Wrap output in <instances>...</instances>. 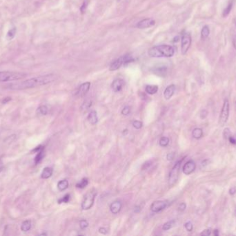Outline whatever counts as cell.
Instances as JSON below:
<instances>
[{
  "label": "cell",
  "instance_id": "277c9868",
  "mask_svg": "<svg viewBox=\"0 0 236 236\" xmlns=\"http://www.w3.org/2000/svg\"><path fill=\"white\" fill-rule=\"evenodd\" d=\"M182 161V160L178 161L177 162H176V164L174 165V166L170 172L169 177H168V184H169L171 186H173V185L177 182L178 179Z\"/></svg>",
  "mask_w": 236,
  "mask_h": 236
},
{
  "label": "cell",
  "instance_id": "4316f807",
  "mask_svg": "<svg viewBox=\"0 0 236 236\" xmlns=\"http://www.w3.org/2000/svg\"><path fill=\"white\" fill-rule=\"evenodd\" d=\"M159 145L162 146V147H167V146L168 145V143H169V139L166 136L162 137V138L159 139Z\"/></svg>",
  "mask_w": 236,
  "mask_h": 236
},
{
  "label": "cell",
  "instance_id": "60d3db41",
  "mask_svg": "<svg viewBox=\"0 0 236 236\" xmlns=\"http://www.w3.org/2000/svg\"><path fill=\"white\" fill-rule=\"evenodd\" d=\"M210 234H211V231H210V229H206V230L203 231L202 233H201L200 235H205V236H208V235H210Z\"/></svg>",
  "mask_w": 236,
  "mask_h": 236
},
{
  "label": "cell",
  "instance_id": "603a6c76",
  "mask_svg": "<svg viewBox=\"0 0 236 236\" xmlns=\"http://www.w3.org/2000/svg\"><path fill=\"white\" fill-rule=\"evenodd\" d=\"M31 220H25L23 222L21 226V230L24 232H27L31 229Z\"/></svg>",
  "mask_w": 236,
  "mask_h": 236
},
{
  "label": "cell",
  "instance_id": "ee69618b",
  "mask_svg": "<svg viewBox=\"0 0 236 236\" xmlns=\"http://www.w3.org/2000/svg\"><path fill=\"white\" fill-rule=\"evenodd\" d=\"M44 147H43V146L42 145H39V146H37V147H36L35 148L34 150H33V152H39L40 150H41V149H42V148H44Z\"/></svg>",
  "mask_w": 236,
  "mask_h": 236
},
{
  "label": "cell",
  "instance_id": "816d5d0a",
  "mask_svg": "<svg viewBox=\"0 0 236 236\" xmlns=\"http://www.w3.org/2000/svg\"><path fill=\"white\" fill-rule=\"evenodd\" d=\"M2 169H3V166H2V165L1 164H0V172H1L2 170Z\"/></svg>",
  "mask_w": 236,
  "mask_h": 236
},
{
  "label": "cell",
  "instance_id": "5bb4252c",
  "mask_svg": "<svg viewBox=\"0 0 236 236\" xmlns=\"http://www.w3.org/2000/svg\"><path fill=\"white\" fill-rule=\"evenodd\" d=\"M122 65H124V60L123 57L121 56L120 58L114 60V61L111 64L109 70L111 71H116V70L119 69Z\"/></svg>",
  "mask_w": 236,
  "mask_h": 236
},
{
  "label": "cell",
  "instance_id": "e0dca14e",
  "mask_svg": "<svg viewBox=\"0 0 236 236\" xmlns=\"http://www.w3.org/2000/svg\"><path fill=\"white\" fill-rule=\"evenodd\" d=\"M88 120L91 125H95L98 121V117L97 115L96 111L92 110L89 113L88 116Z\"/></svg>",
  "mask_w": 236,
  "mask_h": 236
},
{
  "label": "cell",
  "instance_id": "4dcf8cb0",
  "mask_svg": "<svg viewBox=\"0 0 236 236\" xmlns=\"http://www.w3.org/2000/svg\"><path fill=\"white\" fill-rule=\"evenodd\" d=\"M37 113L41 115H46L48 113V107L46 105H41L37 109Z\"/></svg>",
  "mask_w": 236,
  "mask_h": 236
},
{
  "label": "cell",
  "instance_id": "8d00e7d4",
  "mask_svg": "<svg viewBox=\"0 0 236 236\" xmlns=\"http://www.w3.org/2000/svg\"><path fill=\"white\" fill-rule=\"evenodd\" d=\"M130 112V108L129 106L124 107L122 110V114L124 116H128Z\"/></svg>",
  "mask_w": 236,
  "mask_h": 236
},
{
  "label": "cell",
  "instance_id": "30bf717a",
  "mask_svg": "<svg viewBox=\"0 0 236 236\" xmlns=\"http://www.w3.org/2000/svg\"><path fill=\"white\" fill-rule=\"evenodd\" d=\"M196 163L192 160H190L189 161H187L186 164L184 165L183 168H182L183 173L185 175H189L192 173H193L194 170H196Z\"/></svg>",
  "mask_w": 236,
  "mask_h": 236
},
{
  "label": "cell",
  "instance_id": "836d02e7",
  "mask_svg": "<svg viewBox=\"0 0 236 236\" xmlns=\"http://www.w3.org/2000/svg\"><path fill=\"white\" fill-rule=\"evenodd\" d=\"M133 125L134 127H135V129L139 130V129H140L142 127L143 124H142V122H141V121H139V120H135L133 123Z\"/></svg>",
  "mask_w": 236,
  "mask_h": 236
},
{
  "label": "cell",
  "instance_id": "f35d334b",
  "mask_svg": "<svg viewBox=\"0 0 236 236\" xmlns=\"http://www.w3.org/2000/svg\"><path fill=\"white\" fill-rule=\"evenodd\" d=\"M231 136V132H230V130H229V128H226L224 130V138L228 139Z\"/></svg>",
  "mask_w": 236,
  "mask_h": 236
},
{
  "label": "cell",
  "instance_id": "9c48e42d",
  "mask_svg": "<svg viewBox=\"0 0 236 236\" xmlns=\"http://www.w3.org/2000/svg\"><path fill=\"white\" fill-rule=\"evenodd\" d=\"M167 206V202L164 201H155L151 204V209L153 212L154 213H159L162 211V210H164Z\"/></svg>",
  "mask_w": 236,
  "mask_h": 236
},
{
  "label": "cell",
  "instance_id": "52a82bcc",
  "mask_svg": "<svg viewBox=\"0 0 236 236\" xmlns=\"http://www.w3.org/2000/svg\"><path fill=\"white\" fill-rule=\"evenodd\" d=\"M191 36L189 33H184L181 37V53L182 55H185L189 51L191 45Z\"/></svg>",
  "mask_w": 236,
  "mask_h": 236
},
{
  "label": "cell",
  "instance_id": "ba28073f",
  "mask_svg": "<svg viewBox=\"0 0 236 236\" xmlns=\"http://www.w3.org/2000/svg\"><path fill=\"white\" fill-rule=\"evenodd\" d=\"M155 24V21L152 18H146L139 22L137 24V27L140 29H145L153 27Z\"/></svg>",
  "mask_w": 236,
  "mask_h": 236
},
{
  "label": "cell",
  "instance_id": "f6af8a7d",
  "mask_svg": "<svg viewBox=\"0 0 236 236\" xmlns=\"http://www.w3.org/2000/svg\"><path fill=\"white\" fill-rule=\"evenodd\" d=\"M167 159L168 160H172V159H173L174 158V153H169V154L167 155Z\"/></svg>",
  "mask_w": 236,
  "mask_h": 236
},
{
  "label": "cell",
  "instance_id": "83f0119b",
  "mask_svg": "<svg viewBox=\"0 0 236 236\" xmlns=\"http://www.w3.org/2000/svg\"><path fill=\"white\" fill-rule=\"evenodd\" d=\"M90 3V0H84L82 6H80V12L82 14H84L86 11H87L88 6Z\"/></svg>",
  "mask_w": 236,
  "mask_h": 236
},
{
  "label": "cell",
  "instance_id": "2e32d148",
  "mask_svg": "<svg viewBox=\"0 0 236 236\" xmlns=\"http://www.w3.org/2000/svg\"><path fill=\"white\" fill-rule=\"evenodd\" d=\"M121 209H122V203L119 201H116V202L111 204L110 206L111 212L113 214H117L118 213H120Z\"/></svg>",
  "mask_w": 236,
  "mask_h": 236
},
{
  "label": "cell",
  "instance_id": "5b68a950",
  "mask_svg": "<svg viewBox=\"0 0 236 236\" xmlns=\"http://www.w3.org/2000/svg\"><path fill=\"white\" fill-rule=\"evenodd\" d=\"M96 194V192H92V191H89L88 193L85 194L82 202V209L83 210H86L91 208L94 204L95 197Z\"/></svg>",
  "mask_w": 236,
  "mask_h": 236
},
{
  "label": "cell",
  "instance_id": "bcb514c9",
  "mask_svg": "<svg viewBox=\"0 0 236 236\" xmlns=\"http://www.w3.org/2000/svg\"><path fill=\"white\" fill-rule=\"evenodd\" d=\"M141 211V207L139 206H136L135 208H134V212L135 213H138Z\"/></svg>",
  "mask_w": 236,
  "mask_h": 236
},
{
  "label": "cell",
  "instance_id": "681fc988",
  "mask_svg": "<svg viewBox=\"0 0 236 236\" xmlns=\"http://www.w3.org/2000/svg\"><path fill=\"white\" fill-rule=\"evenodd\" d=\"M179 40H180V37H178V36L175 37L174 38V39H173V42H178V41H179Z\"/></svg>",
  "mask_w": 236,
  "mask_h": 236
},
{
  "label": "cell",
  "instance_id": "cb8c5ba5",
  "mask_svg": "<svg viewBox=\"0 0 236 236\" xmlns=\"http://www.w3.org/2000/svg\"><path fill=\"white\" fill-rule=\"evenodd\" d=\"M192 136L193 138L199 139L203 136V131L201 128H195L193 130Z\"/></svg>",
  "mask_w": 236,
  "mask_h": 236
},
{
  "label": "cell",
  "instance_id": "7bdbcfd3",
  "mask_svg": "<svg viewBox=\"0 0 236 236\" xmlns=\"http://www.w3.org/2000/svg\"><path fill=\"white\" fill-rule=\"evenodd\" d=\"M11 101V97H6V98H4V99L2 100V103L3 104H6V103H8V102Z\"/></svg>",
  "mask_w": 236,
  "mask_h": 236
},
{
  "label": "cell",
  "instance_id": "7c38bea8",
  "mask_svg": "<svg viewBox=\"0 0 236 236\" xmlns=\"http://www.w3.org/2000/svg\"><path fill=\"white\" fill-rule=\"evenodd\" d=\"M124 85V82L122 79H116L111 84V88L115 92H120L122 90Z\"/></svg>",
  "mask_w": 236,
  "mask_h": 236
},
{
  "label": "cell",
  "instance_id": "3957f363",
  "mask_svg": "<svg viewBox=\"0 0 236 236\" xmlns=\"http://www.w3.org/2000/svg\"><path fill=\"white\" fill-rule=\"evenodd\" d=\"M27 74L25 73L15 71H0V82H9L20 81L26 78Z\"/></svg>",
  "mask_w": 236,
  "mask_h": 236
},
{
  "label": "cell",
  "instance_id": "8fae6325",
  "mask_svg": "<svg viewBox=\"0 0 236 236\" xmlns=\"http://www.w3.org/2000/svg\"><path fill=\"white\" fill-rule=\"evenodd\" d=\"M90 87H91L90 82H84V83H82L78 88V90L77 91V93H76V95H77L78 97L84 96V95H86L88 93L89 89H90Z\"/></svg>",
  "mask_w": 236,
  "mask_h": 236
},
{
  "label": "cell",
  "instance_id": "7dc6e473",
  "mask_svg": "<svg viewBox=\"0 0 236 236\" xmlns=\"http://www.w3.org/2000/svg\"><path fill=\"white\" fill-rule=\"evenodd\" d=\"M229 193H230V194H231V195L235 194L236 193V189H235V188H231V189L230 190H229Z\"/></svg>",
  "mask_w": 236,
  "mask_h": 236
},
{
  "label": "cell",
  "instance_id": "ffe728a7",
  "mask_svg": "<svg viewBox=\"0 0 236 236\" xmlns=\"http://www.w3.org/2000/svg\"><path fill=\"white\" fill-rule=\"evenodd\" d=\"M158 91V85H146V92L149 94H155Z\"/></svg>",
  "mask_w": 236,
  "mask_h": 236
},
{
  "label": "cell",
  "instance_id": "f1b7e54d",
  "mask_svg": "<svg viewBox=\"0 0 236 236\" xmlns=\"http://www.w3.org/2000/svg\"><path fill=\"white\" fill-rule=\"evenodd\" d=\"M16 31H17L16 28H11V30H9L8 32V33H7V36H6V38H7V40H11L12 39H13V37L15 36Z\"/></svg>",
  "mask_w": 236,
  "mask_h": 236
},
{
  "label": "cell",
  "instance_id": "e575fe53",
  "mask_svg": "<svg viewBox=\"0 0 236 236\" xmlns=\"http://www.w3.org/2000/svg\"><path fill=\"white\" fill-rule=\"evenodd\" d=\"M184 227H185V229H186L187 231L191 232V231H192V230H193V226L192 224V223H191V222H188L184 224Z\"/></svg>",
  "mask_w": 236,
  "mask_h": 236
},
{
  "label": "cell",
  "instance_id": "d4e9b609",
  "mask_svg": "<svg viewBox=\"0 0 236 236\" xmlns=\"http://www.w3.org/2000/svg\"><path fill=\"white\" fill-rule=\"evenodd\" d=\"M88 184V180L87 178H83L82 179L78 182L77 184H76V187L78 188V189H84L85 187L87 186V185Z\"/></svg>",
  "mask_w": 236,
  "mask_h": 236
},
{
  "label": "cell",
  "instance_id": "4fadbf2b",
  "mask_svg": "<svg viewBox=\"0 0 236 236\" xmlns=\"http://www.w3.org/2000/svg\"><path fill=\"white\" fill-rule=\"evenodd\" d=\"M152 71L155 75L161 76V77H165L167 74V67L166 66H155L152 69Z\"/></svg>",
  "mask_w": 236,
  "mask_h": 236
},
{
  "label": "cell",
  "instance_id": "484cf974",
  "mask_svg": "<svg viewBox=\"0 0 236 236\" xmlns=\"http://www.w3.org/2000/svg\"><path fill=\"white\" fill-rule=\"evenodd\" d=\"M233 8V1H231L229 3V4L227 5V6L224 8V10L223 11V13H222V15L224 17H226V16H228L229 15V13H230V12L231 11V9Z\"/></svg>",
  "mask_w": 236,
  "mask_h": 236
},
{
  "label": "cell",
  "instance_id": "f546056e",
  "mask_svg": "<svg viewBox=\"0 0 236 236\" xmlns=\"http://www.w3.org/2000/svg\"><path fill=\"white\" fill-rule=\"evenodd\" d=\"M174 224H175V221L174 220L166 222L165 224L163 225V226H162V229H163V230H164V231L169 230V229H171L172 227H173Z\"/></svg>",
  "mask_w": 236,
  "mask_h": 236
},
{
  "label": "cell",
  "instance_id": "d590c367",
  "mask_svg": "<svg viewBox=\"0 0 236 236\" xmlns=\"http://www.w3.org/2000/svg\"><path fill=\"white\" fill-rule=\"evenodd\" d=\"M88 226V223L87 220L85 219H82V220L80 221L79 222V226H80L81 229H85L86 228H87Z\"/></svg>",
  "mask_w": 236,
  "mask_h": 236
},
{
  "label": "cell",
  "instance_id": "9a60e30c",
  "mask_svg": "<svg viewBox=\"0 0 236 236\" xmlns=\"http://www.w3.org/2000/svg\"><path fill=\"white\" fill-rule=\"evenodd\" d=\"M175 91V85H170L165 89L164 91V96L166 100H169L170 98L173 96Z\"/></svg>",
  "mask_w": 236,
  "mask_h": 236
},
{
  "label": "cell",
  "instance_id": "ac0fdd59",
  "mask_svg": "<svg viewBox=\"0 0 236 236\" xmlns=\"http://www.w3.org/2000/svg\"><path fill=\"white\" fill-rule=\"evenodd\" d=\"M53 173V168L50 167H46L43 169L42 173L41 174V177L42 179H49L52 176Z\"/></svg>",
  "mask_w": 236,
  "mask_h": 236
},
{
  "label": "cell",
  "instance_id": "7a4b0ae2",
  "mask_svg": "<svg viewBox=\"0 0 236 236\" xmlns=\"http://www.w3.org/2000/svg\"><path fill=\"white\" fill-rule=\"evenodd\" d=\"M148 53L152 58H171L174 55L175 49L168 44H160L151 48Z\"/></svg>",
  "mask_w": 236,
  "mask_h": 236
},
{
  "label": "cell",
  "instance_id": "ab89813d",
  "mask_svg": "<svg viewBox=\"0 0 236 236\" xmlns=\"http://www.w3.org/2000/svg\"><path fill=\"white\" fill-rule=\"evenodd\" d=\"M186 205L185 203H181L179 205V206H178V210H180V211L182 212L184 211V210L186 209Z\"/></svg>",
  "mask_w": 236,
  "mask_h": 236
},
{
  "label": "cell",
  "instance_id": "7402d4cb",
  "mask_svg": "<svg viewBox=\"0 0 236 236\" xmlns=\"http://www.w3.org/2000/svg\"><path fill=\"white\" fill-rule=\"evenodd\" d=\"M210 34V29L208 26H204L201 31V38L202 40H206Z\"/></svg>",
  "mask_w": 236,
  "mask_h": 236
},
{
  "label": "cell",
  "instance_id": "8992f818",
  "mask_svg": "<svg viewBox=\"0 0 236 236\" xmlns=\"http://www.w3.org/2000/svg\"><path fill=\"white\" fill-rule=\"evenodd\" d=\"M229 116V103L228 99H225L223 103L220 116L219 119V124L220 126H224L226 123Z\"/></svg>",
  "mask_w": 236,
  "mask_h": 236
},
{
  "label": "cell",
  "instance_id": "44dd1931",
  "mask_svg": "<svg viewBox=\"0 0 236 236\" xmlns=\"http://www.w3.org/2000/svg\"><path fill=\"white\" fill-rule=\"evenodd\" d=\"M68 181L66 179H64L59 181L57 184V188L60 191H64L68 189Z\"/></svg>",
  "mask_w": 236,
  "mask_h": 236
},
{
  "label": "cell",
  "instance_id": "f907efd6",
  "mask_svg": "<svg viewBox=\"0 0 236 236\" xmlns=\"http://www.w3.org/2000/svg\"><path fill=\"white\" fill-rule=\"evenodd\" d=\"M214 235L218 236L219 235V233H218V229H215V230H214Z\"/></svg>",
  "mask_w": 236,
  "mask_h": 236
},
{
  "label": "cell",
  "instance_id": "b9f144b4",
  "mask_svg": "<svg viewBox=\"0 0 236 236\" xmlns=\"http://www.w3.org/2000/svg\"><path fill=\"white\" fill-rule=\"evenodd\" d=\"M99 232L101 234H107V231L106 229H104L103 227H101L99 229Z\"/></svg>",
  "mask_w": 236,
  "mask_h": 236
},
{
  "label": "cell",
  "instance_id": "d6986e66",
  "mask_svg": "<svg viewBox=\"0 0 236 236\" xmlns=\"http://www.w3.org/2000/svg\"><path fill=\"white\" fill-rule=\"evenodd\" d=\"M44 156H45V152H44V148L37 152V155H36V157H35V164H40V163L42 161Z\"/></svg>",
  "mask_w": 236,
  "mask_h": 236
},
{
  "label": "cell",
  "instance_id": "74e56055",
  "mask_svg": "<svg viewBox=\"0 0 236 236\" xmlns=\"http://www.w3.org/2000/svg\"><path fill=\"white\" fill-rule=\"evenodd\" d=\"M151 165H152V161H146V163H144V164H143L142 169V170H146V169H148L149 167H151Z\"/></svg>",
  "mask_w": 236,
  "mask_h": 236
},
{
  "label": "cell",
  "instance_id": "c3c4849f",
  "mask_svg": "<svg viewBox=\"0 0 236 236\" xmlns=\"http://www.w3.org/2000/svg\"><path fill=\"white\" fill-rule=\"evenodd\" d=\"M233 45H234V47L236 50V35L234 37V38H233Z\"/></svg>",
  "mask_w": 236,
  "mask_h": 236
},
{
  "label": "cell",
  "instance_id": "6da1fadb",
  "mask_svg": "<svg viewBox=\"0 0 236 236\" xmlns=\"http://www.w3.org/2000/svg\"><path fill=\"white\" fill-rule=\"evenodd\" d=\"M57 76L55 74H48L31 78L20 82H16L8 85V88L12 90H24L26 89L35 88L40 86L46 85L55 81Z\"/></svg>",
  "mask_w": 236,
  "mask_h": 236
},
{
  "label": "cell",
  "instance_id": "1f68e13d",
  "mask_svg": "<svg viewBox=\"0 0 236 236\" xmlns=\"http://www.w3.org/2000/svg\"><path fill=\"white\" fill-rule=\"evenodd\" d=\"M91 105H92V101L90 100H87V101H86L82 105V109L84 110H87L91 107Z\"/></svg>",
  "mask_w": 236,
  "mask_h": 236
},
{
  "label": "cell",
  "instance_id": "d6a6232c",
  "mask_svg": "<svg viewBox=\"0 0 236 236\" xmlns=\"http://www.w3.org/2000/svg\"><path fill=\"white\" fill-rule=\"evenodd\" d=\"M70 200V194H66L64 196L62 199H60L58 200V203L59 204H62V203H68Z\"/></svg>",
  "mask_w": 236,
  "mask_h": 236
}]
</instances>
